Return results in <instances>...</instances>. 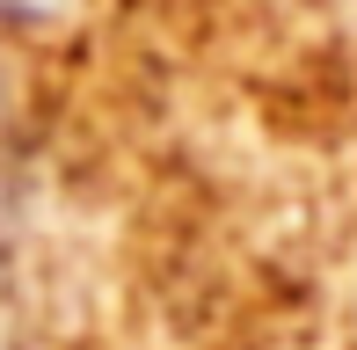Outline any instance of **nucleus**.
I'll return each mask as SVG.
<instances>
[{
  "label": "nucleus",
  "mask_w": 357,
  "mask_h": 350,
  "mask_svg": "<svg viewBox=\"0 0 357 350\" xmlns=\"http://www.w3.org/2000/svg\"><path fill=\"white\" fill-rule=\"evenodd\" d=\"M80 0H0V29H44V22H66Z\"/></svg>",
  "instance_id": "obj_1"
}]
</instances>
